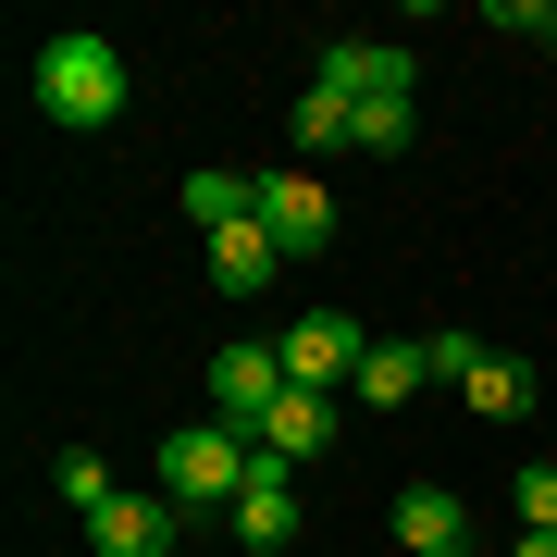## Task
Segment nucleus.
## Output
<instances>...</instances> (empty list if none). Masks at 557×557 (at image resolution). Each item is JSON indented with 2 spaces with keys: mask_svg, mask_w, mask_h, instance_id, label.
Wrapping results in <instances>:
<instances>
[{
  "mask_svg": "<svg viewBox=\"0 0 557 557\" xmlns=\"http://www.w3.org/2000/svg\"><path fill=\"white\" fill-rule=\"evenodd\" d=\"M38 112L75 124V137H100V124H124V50L112 38H38Z\"/></svg>",
  "mask_w": 557,
  "mask_h": 557,
  "instance_id": "obj_1",
  "label": "nucleus"
},
{
  "mask_svg": "<svg viewBox=\"0 0 557 557\" xmlns=\"http://www.w3.org/2000/svg\"><path fill=\"white\" fill-rule=\"evenodd\" d=\"M260 483V434H236V421H199V434H161V496H174L186 520L236 508Z\"/></svg>",
  "mask_w": 557,
  "mask_h": 557,
  "instance_id": "obj_2",
  "label": "nucleus"
},
{
  "mask_svg": "<svg viewBox=\"0 0 557 557\" xmlns=\"http://www.w3.org/2000/svg\"><path fill=\"white\" fill-rule=\"evenodd\" d=\"M285 384H310V397H335V384H359V359H372V335H359L347 310H298L285 322Z\"/></svg>",
  "mask_w": 557,
  "mask_h": 557,
  "instance_id": "obj_3",
  "label": "nucleus"
},
{
  "mask_svg": "<svg viewBox=\"0 0 557 557\" xmlns=\"http://www.w3.org/2000/svg\"><path fill=\"white\" fill-rule=\"evenodd\" d=\"M87 545L100 557H186V508L174 496H112V508H87Z\"/></svg>",
  "mask_w": 557,
  "mask_h": 557,
  "instance_id": "obj_4",
  "label": "nucleus"
},
{
  "mask_svg": "<svg viewBox=\"0 0 557 557\" xmlns=\"http://www.w3.org/2000/svg\"><path fill=\"white\" fill-rule=\"evenodd\" d=\"M285 397V347H223L211 359V421H236V434H260Z\"/></svg>",
  "mask_w": 557,
  "mask_h": 557,
  "instance_id": "obj_5",
  "label": "nucleus"
},
{
  "mask_svg": "<svg viewBox=\"0 0 557 557\" xmlns=\"http://www.w3.org/2000/svg\"><path fill=\"white\" fill-rule=\"evenodd\" d=\"M409 75H421V62H409L397 38H335L310 87H335V100H409Z\"/></svg>",
  "mask_w": 557,
  "mask_h": 557,
  "instance_id": "obj_6",
  "label": "nucleus"
},
{
  "mask_svg": "<svg viewBox=\"0 0 557 557\" xmlns=\"http://www.w3.org/2000/svg\"><path fill=\"white\" fill-rule=\"evenodd\" d=\"M397 557H471V496L458 483H409L397 496Z\"/></svg>",
  "mask_w": 557,
  "mask_h": 557,
  "instance_id": "obj_7",
  "label": "nucleus"
},
{
  "mask_svg": "<svg viewBox=\"0 0 557 557\" xmlns=\"http://www.w3.org/2000/svg\"><path fill=\"white\" fill-rule=\"evenodd\" d=\"M223 520H236V545H248V557H285V545L310 533V520H298V471H273V458H260V483H248Z\"/></svg>",
  "mask_w": 557,
  "mask_h": 557,
  "instance_id": "obj_8",
  "label": "nucleus"
},
{
  "mask_svg": "<svg viewBox=\"0 0 557 557\" xmlns=\"http://www.w3.org/2000/svg\"><path fill=\"white\" fill-rule=\"evenodd\" d=\"M322 446H335V397L285 384V397H273V421H260V458H273V471H310Z\"/></svg>",
  "mask_w": 557,
  "mask_h": 557,
  "instance_id": "obj_9",
  "label": "nucleus"
},
{
  "mask_svg": "<svg viewBox=\"0 0 557 557\" xmlns=\"http://www.w3.org/2000/svg\"><path fill=\"white\" fill-rule=\"evenodd\" d=\"M260 223H273V236H285V260L335 248V199H322L310 174H260Z\"/></svg>",
  "mask_w": 557,
  "mask_h": 557,
  "instance_id": "obj_10",
  "label": "nucleus"
},
{
  "mask_svg": "<svg viewBox=\"0 0 557 557\" xmlns=\"http://www.w3.org/2000/svg\"><path fill=\"white\" fill-rule=\"evenodd\" d=\"M273 273H285V236H273V223H223V236H211V285H223V298H260Z\"/></svg>",
  "mask_w": 557,
  "mask_h": 557,
  "instance_id": "obj_11",
  "label": "nucleus"
},
{
  "mask_svg": "<svg viewBox=\"0 0 557 557\" xmlns=\"http://www.w3.org/2000/svg\"><path fill=\"white\" fill-rule=\"evenodd\" d=\"M421 384H434V359H421V335H372V359H359V384H347V397H359V409H409Z\"/></svg>",
  "mask_w": 557,
  "mask_h": 557,
  "instance_id": "obj_12",
  "label": "nucleus"
},
{
  "mask_svg": "<svg viewBox=\"0 0 557 557\" xmlns=\"http://www.w3.org/2000/svg\"><path fill=\"white\" fill-rule=\"evenodd\" d=\"M458 397H471V421H520V409H533V359H508V347H483V359H471V384H458Z\"/></svg>",
  "mask_w": 557,
  "mask_h": 557,
  "instance_id": "obj_13",
  "label": "nucleus"
},
{
  "mask_svg": "<svg viewBox=\"0 0 557 557\" xmlns=\"http://www.w3.org/2000/svg\"><path fill=\"white\" fill-rule=\"evenodd\" d=\"M186 223H199V236L260 223V174H236V161H223V174H186Z\"/></svg>",
  "mask_w": 557,
  "mask_h": 557,
  "instance_id": "obj_14",
  "label": "nucleus"
},
{
  "mask_svg": "<svg viewBox=\"0 0 557 557\" xmlns=\"http://www.w3.org/2000/svg\"><path fill=\"white\" fill-rule=\"evenodd\" d=\"M50 496H62V508L87 520V508H112L124 483H112V458H100V446H62V458H50Z\"/></svg>",
  "mask_w": 557,
  "mask_h": 557,
  "instance_id": "obj_15",
  "label": "nucleus"
},
{
  "mask_svg": "<svg viewBox=\"0 0 557 557\" xmlns=\"http://www.w3.org/2000/svg\"><path fill=\"white\" fill-rule=\"evenodd\" d=\"M285 137H298L310 161H322V149H359V100H335V87H310V100H298V124H285Z\"/></svg>",
  "mask_w": 557,
  "mask_h": 557,
  "instance_id": "obj_16",
  "label": "nucleus"
},
{
  "mask_svg": "<svg viewBox=\"0 0 557 557\" xmlns=\"http://www.w3.org/2000/svg\"><path fill=\"white\" fill-rule=\"evenodd\" d=\"M409 137H421V112H409V100H359V149H372V161H397Z\"/></svg>",
  "mask_w": 557,
  "mask_h": 557,
  "instance_id": "obj_17",
  "label": "nucleus"
},
{
  "mask_svg": "<svg viewBox=\"0 0 557 557\" xmlns=\"http://www.w3.org/2000/svg\"><path fill=\"white\" fill-rule=\"evenodd\" d=\"M520 533H557V458H520Z\"/></svg>",
  "mask_w": 557,
  "mask_h": 557,
  "instance_id": "obj_18",
  "label": "nucleus"
},
{
  "mask_svg": "<svg viewBox=\"0 0 557 557\" xmlns=\"http://www.w3.org/2000/svg\"><path fill=\"white\" fill-rule=\"evenodd\" d=\"M496 25H508V38H533V50H557V0H496Z\"/></svg>",
  "mask_w": 557,
  "mask_h": 557,
  "instance_id": "obj_19",
  "label": "nucleus"
},
{
  "mask_svg": "<svg viewBox=\"0 0 557 557\" xmlns=\"http://www.w3.org/2000/svg\"><path fill=\"white\" fill-rule=\"evenodd\" d=\"M421 359H434V384H471V359H483V335H421Z\"/></svg>",
  "mask_w": 557,
  "mask_h": 557,
  "instance_id": "obj_20",
  "label": "nucleus"
},
{
  "mask_svg": "<svg viewBox=\"0 0 557 557\" xmlns=\"http://www.w3.org/2000/svg\"><path fill=\"white\" fill-rule=\"evenodd\" d=\"M508 557H557V533H520V545H508Z\"/></svg>",
  "mask_w": 557,
  "mask_h": 557,
  "instance_id": "obj_21",
  "label": "nucleus"
}]
</instances>
